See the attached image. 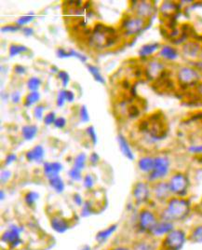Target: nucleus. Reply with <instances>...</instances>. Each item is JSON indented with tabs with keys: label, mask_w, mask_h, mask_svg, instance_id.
<instances>
[{
	"label": "nucleus",
	"mask_w": 202,
	"mask_h": 250,
	"mask_svg": "<svg viewBox=\"0 0 202 250\" xmlns=\"http://www.w3.org/2000/svg\"><path fill=\"white\" fill-rule=\"evenodd\" d=\"M168 184L172 195L176 197H185L190 186V181L185 174L178 172L170 177Z\"/></svg>",
	"instance_id": "7ed1b4c3"
},
{
	"label": "nucleus",
	"mask_w": 202,
	"mask_h": 250,
	"mask_svg": "<svg viewBox=\"0 0 202 250\" xmlns=\"http://www.w3.org/2000/svg\"><path fill=\"white\" fill-rule=\"evenodd\" d=\"M174 229V223L171 221L168 220H164V219H160L158 222V224L156 225L155 229L152 231V235H154L155 237H160V236H166L168 233H170V231Z\"/></svg>",
	"instance_id": "4468645a"
},
{
	"label": "nucleus",
	"mask_w": 202,
	"mask_h": 250,
	"mask_svg": "<svg viewBox=\"0 0 202 250\" xmlns=\"http://www.w3.org/2000/svg\"><path fill=\"white\" fill-rule=\"evenodd\" d=\"M129 116L130 118H134L139 115L138 107L136 105H130L128 109Z\"/></svg>",
	"instance_id": "3c124183"
},
{
	"label": "nucleus",
	"mask_w": 202,
	"mask_h": 250,
	"mask_svg": "<svg viewBox=\"0 0 202 250\" xmlns=\"http://www.w3.org/2000/svg\"><path fill=\"white\" fill-rule=\"evenodd\" d=\"M188 151L194 153V154H202V145H195L188 147Z\"/></svg>",
	"instance_id": "8fccbe9b"
},
{
	"label": "nucleus",
	"mask_w": 202,
	"mask_h": 250,
	"mask_svg": "<svg viewBox=\"0 0 202 250\" xmlns=\"http://www.w3.org/2000/svg\"><path fill=\"white\" fill-rule=\"evenodd\" d=\"M35 17H36V16H35V14H34V12H30L28 15H24V16L20 17V18L16 21V24L21 27L22 25H25V24L31 22V21L35 19Z\"/></svg>",
	"instance_id": "f704fd0d"
},
{
	"label": "nucleus",
	"mask_w": 202,
	"mask_h": 250,
	"mask_svg": "<svg viewBox=\"0 0 202 250\" xmlns=\"http://www.w3.org/2000/svg\"><path fill=\"white\" fill-rule=\"evenodd\" d=\"M42 84V81L37 77H32L27 81V88L30 92H37L39 87Z\"/></svg>",
	"instance_id": "2f4dec72"
},
{
	"label": "nucleus",
	"mask_w": 202,
	"mask_h": 250,
	"mask_svg": "<svg viewBox=\"0 0 202 250\" xmlns=\"http://www.w3.org/2000/svg\"><path fill=\"white\" fill-rule=\"evenodd\" d=\"M201 206H202V202H201Z\"/></svg>",
	"instance_id": "774afa93"
},
{
	"label": "nucleus",
	"mask_w": 202,
	"mask_h": 250,
	"mask_svg": "<svg viewBox=\"0 0 202 250\" xmlns=\"http://www.w3.org/2000/svg\"><path fill=\"white\" fill-rule=\"evenodd\" d=\"M159 56L163 60L167 61H175L179 58V52L176 48L170 45H163L161 46L159 51Z\"/></svg>",
	"instance_id": "dca6fc26"
},
{
	"label": "nucleus",
	"mask_w": 202,
	"mask_h": 250,
	"mask_svg": "<svg viewBox=\"0 0 202 250\" xmlns=\"http://www.w3.org/2000/svg\"><path fill=\"white\" fill-rule=\"evenodd\" d=\"M56 114H55V112L54 111H52V112H49L48 114L46 115L45 117H44V124L47 125V126H49V125H54V123H55V121H56Z\"/></svg>",
	"instance_id": "37998d69"
},
{
	"label": "nucleus",
	"mask_w": 202,
	"mask_h": 250,
	"mask_svg": "<svg viewBox=\"0 0 202 250\" xmlns=\"http://www.w3.org/2000/svg\"><path fill=\"white\" fill-rule=\"evenodd\" d=\"M28 51H29V49L27 47H25L24 45L11 44V46L9 48V55H10V57H15L16 55L25 53Z\"/></svg>",
	"instance_id": "c756f323"
},
{
	"label": "nucleus",
	"mask_w": 202,
	"mask_h": 250,
	"mask_svg": "<svg viewBox=\"0 0 202 250\" xmlns=\"http://www.w3.org/2000/svg\"><path fill=\"white\" fill-rule=\"evenodd\" d=\"M22 33H23V35H25V36H32V35H34V32H35V30L33 29L32 27H23L22 29Z\"/></svg>",
	"instance_id": "052dcab7"
},
{
	"label": "nucleus",
	"mask_w": 202,
	"mask_h": 250,
	"mask_svg": "<svg viewBox=\"0 0 202 250\" xmlns=\"http://www.w3.org/2000/svg\"><path fill=\"white\" fill-rule=\"evenodd\" d=\"M86 161H87V156H86L85 153H79L78 155H76V157L74 158V168L82 170L85 167Z\"/></svg>",
	"instance_id": "473e14b6"
},
{
	"label": "nucleus",
	"mask_w": 202,
	"mask_h": 250,
	"mask_svg": "<svg viewBox=\"0 0 202 250\" xmlns=\"http://www.w3.org/2000/svg\"><path fill=\"white\" fill-rule=\"evenodd\" d=\"M74 92H72V91H70V90H66V101H67L68 103H72V102H74Z\"/></svg>",
	"instance_id": "13d9d810"
},
{
	"label": "nucleus",
	"mask_w": 202,
	"mask_h": 250,
	"mask_svg": "<svg viewBox=\"0 0 202 250\" xmlns=\"http://www.w3.org/2000/svg\"><path fill=\"white\" fill-rule=\"evenodd\" d=\"M152 193L154 194L156 200L161 203H167L171 198V191L168 182L159 181L154 183L152 186Z\"/></svg>",
	"instance_id": "9b49d317"
},
{
	"label": "nucleus",
	"mask_w": 202,
	"mask_h": 250,
	"mask_svg": "<svg viewBox=\"0 0 202 250\" xmlns=\"http://www.w3.org/2000/svg\"><path fill=\"white\" fill-rule=\"evenodd\" d=\"M133 11L137 17L144 20L150 19L155 13V6L151 1H134Z\"/></svg>",
	"instance_id": "9d476101"
},
{
	"label": "nucleus",
	"mask_w": 202,
	"mask_h": 250,
	"mask_svg": "<svg viewBox=\"0 0 202 250\" xmlns=\"http://www.w3.org/2000/svg\"><path fill=\"white\" fill-rule=\"evenodd\" d=\"M151 193L152 188L147 182H137L132 189V196L137 205H143L148 202Z\"/></svg>",
	"instance_id": "1a4fd4ad"
},
{
	"label": "nucleus",
	"mask_w": 202,
	"mask_h": 250,
	"mask_svg": "<svg viewBox=\"0 0 202 250\" xmlns=\"http://www.w3.org/2000/svg\"><path fill=\"white\" fill-rule=\"evenodd\" d=\"M177 82L183 88L197 87L202 81L200 72L190 66H182L177 71Z\"/></svg>",
	"instance_id": "20e7f679"
},
{
	"label": "nucleus",
	"mask_w": 202,
	"mask_h": 250,
	"mask_svg": "<svg viewBox=\"0 0 202 250\" xmlns=\"http://www.w3.org/2000/svg\"><path fill=\"white\" fill-rule=\"evenodd\" d=\"M129 250L127 248H123V247H121V248H116V249H114V250Z\"/></svg>",
	"instance_id": "0e129e2a"
},
{
	"label": "nucleus",
	"mask_w": 202,
	"mask_h": 250,
	"mask_svg": "<svg viewBox=\"0 0 202 250\" xmlns=\"http://www.w3.org/2000/svg\"><path fill=\"white\" fill-rule=\"evenodd\" d=\"M117 228V225H112V226H110V227L107 228V229L99 231L98 234L96 235V240H97L99 243H104V242L107 241L109 237H111V235L115 232V230H116Z\"/></svg>",
	"instance_id": "bb28decb"
},
{
	"label": "nucleus",
	"mask_w": 202,
	"mask_h": 250,
	"mask_svg": "<svg viewBox=\"0 0 202 250\" xmlns=\"http://www.w3.org/2000/svg\"><path fill=\"white\" fill-rule=\"evenodd\" d=\"M13 70H14L15 73L18 74V75H24V74L26 73V68L23 65H21V64H16L14 66Z\"/></svg>",
	"instance_id": "5fc2aeb1"
},
{
	"label": "nucleus",
	"mask_w": 202,
	"mask_h": 250,
	"mask_svg": "<svg viewBox=\"0 0 202 250\" xmlns=\"http://www.w3.org/2000/svg\"><path fill=\"white\" fill-rule=\"evenodd\" d=\"M11 171H9V170H4V171H2V173H1V183L2 184H5V183H7L8 181H9V179L11 178Z\"/></svg>",
	"instance_id": "09e8293b"
},
{
	"label": "nucleus",
	"mask_w": 202,
	"mask_h": 250,
	"mask_svg": "<svg viewBox=\"0 0 202 250\" xmlns=\"http://www.w3.org/2000/svg\"><path fill=\"white\" fill-rule=\"evenodd\" d=\"M147 20H144L136 15L126 16L120 24V29L125 37H132L140 34L145 29Z\"/></svg>",
	"instance_id": "423d86ee"
},
{
	"label": "nucleus",
	"mask_w": 202,
	"mask_h": 250,
	"mask_svg": "<svg viewBox=\"0 0 202 250\" xmlns=\"http://www.w3.org/2000/svg\"><path fill=\"white\" fill-rule=\"evenodd\" d=\"M40 100V94L38 92H30L23 99V105L30 107L34 104H37Z\"/></svg>",
	"instance_id": "cd10ccee"
},
{
	"label": "nucleus",
	"mask_w": 202,
	"mask_h": 250,
	"mask_svg": "<svg viewBox=\"0 0 202 250\" xmlns=\"http://www.w3.org/2000/svg\"><path fill=\"white\" fill-rule=\"evenodd\" d=\"M66 120L64 119V117H58L54 123V126L58 129H63L66 126Z\"/></svg>",
	"instance_id": "de8ad7c7"
},
{
	"label": "nucleus",
	"mask_w": 202,
	"mask_h": 250,
	"mask_svg": "<svg viewBox=\"0 0 202 250\" xmlns=\"http://www.w3.org/2000/svg\"><path fill=\"white\" fill-rule=\"evenodd\" d=\"M49 183H50V186L53 188L57 193H62L64 191L65 186H64L63 179L59 175L49 178Z\"/></svg>",
	"instance_id": "393cba45"
},
{
	"label": "nucleus",
	"mask_w": 202,
	"mask_h": 250,
	"mask_svg": "<svg viewBox=\"0 0 202 250\" xmlns=\"http://www.w3.org/2000/svg\"><path fill=\"white\" fill-rule=\"evenodd\" d=\"M44 174L48 178L58 176L60 174V172L63 170V166L58 163V162H54V163H44Z\"/></svg>",
	"instance_id": "412c9836"
},
{
	"label": "nucleus",
	"mask_w": 202,
	"mask_h": 250,
	"mask_svg": "<svg viewBox=\"0 0 202 250\" xmlns=\"http://www.w3.org/2000/svg\"><path fill=\"white\" fill-rule=\"evenodd\" d=\"M140 171L146 174H150L154 167V158L150 156H144L140 158L138 162Z\"/></svg>",
	"instance_id": "4be33fe9"
},
{
	"label": "nucleus",
	"mask_w": 202,
	"mask_h": 250,
	"mask_svg": "<svg viewBox=\"0 0 202 250\" xmlns=\"http://www.w3.org/2000/svg\"><path fill=\"white\" fill-rule=\"evenodd\" d=\"M117 139L118 145H119V148H120L122 154L126 157L128 160H129V161H134L135 157H134V154H133V152H132V150H131V148L129 146V144L126 137L122 136L121 134H119L117 136Z\"/></svg>",
	"instance_id": "f3484780"
},
{
	"label": "nucleus",
	"mask_w": 202,
	"mask_h": 250,
	"mask_svg": "<svg viewBox=\"0 0 202 250\" xmlns=\"http://www.w3.org/2000/svg\"><path fill=\"white\" fill-rule=\"evenodd\" d=\"M86 132L88 134V136L90 137L91 141L92 142V145L95 146L97 144V135H96L95 129L93 126H89L87 129H86Z\"/></svg>",
	"instance_id": "4c0bfd02"
},
{
	"label": "nucleus",
	"mask_w": 202,
	"mask_h": 250,
	"mask_svg": "<svg viewBox=\"0 0 202 250\" xmlns=\"http://www.w3.org/2000/svg\"><path fill=\"white\" fill-rule=\"evenodd\" d=\"M87 68H88V70L90 71V73L92 74V76L93 77V79L95 80V82L99 83L104 84V85L107 84V82H106L105 78L103 77V75L101 74L99 68H98L96 65L88 63V64H87Z\"/></svg>",
	"instance_id": "a878e982"
},
{
	"label": "nucleus",
	"mask_w": 202,
	"mask_h": 250,
	"mask_svg": "<svg viewBox=\"0 0 202 250\" xmlns=\"http://www.w3.org/2000/svg\"><path fill=\"white\" fill-rule=\"evenodd\" d=\"M170 159L167 156H157L154 158V167L148 175V181L156 183L162 181L170 173Z\"/></svg>",
	"instance_id": "39448f33"
},
{
	"label": "nucleus",
	"mask_w": 202,
	"mask_h": 250,
	"mask_svg": "<svg viewBox=\"0 0 202 250\" xmlns=\"http://www.w3.org/2000/svg\"><path fill=\"white\" fill-rule=\"evenodd\" d=\"M21 29V26L17 25V24H8V25H4L1 27V32L2 33H7V32H13L19 31Z\"/></svg>",
	"instance_id": "c03bdc74"
},
{
	"label": "nucleus",
	"mask_w": 202,
	"mask_h": 250,
	"mask_svg": "<svg viewBox=\"0 0 202 250\" xmlns=\"http://www.w3.org/2000/svg\"><path fill=\"white\" fill-rule=\"evenodd\" d=\"M160 48H161V46L159 42L145 44L139 50V56L141 58H147L149 56L153 55L155 52H159Z\"/></svg>",
	"instance_id": "6ab92c4d"
},
{
	"label": "nucleus",
	"mask_w": 202,
	"mask_h": 250,
	"mask_svg": "<svg viewBox=\"0 0 202 250\" xmlns=\"http://www.w3.org/2000/svg\"><path fill=\"white\" fill-rule=\"evenodd\" d=\"M99 161H100L99 155L96 152L92 153V155L90 156V163L92 164V166H96L99 163Z\"/></svg>",
	"instance_id": "4d7b16f0"
},
{
	"label": "nucleus",
	"mask_w": 202,
	"mask_h": 250,
	"mask_svg": "<svg viewBox=\"0 0 202 250\" xmlns=\"http://www.w3.org/2000/svg\"><path fill=\"white\" fill-rule=\"evenodd\" d=\"M117 42L118 35L116 29L101 22L96 23L90 36V43L98 50L111 48L115 46Z\"/></svg>",
	"instance_id": "f03ea898"
},
{
	"label": "nucleus",
	"mask_w": 202,
	"mask_h": 250,
	"mask_svg": "<svg viewBox=\"0 0 202 250\" xmlns=\"http://www.w3.org/2000/svg\"><path fill=\"white\" fill-rule=\"evenodd\" d=\"M68 54H69V57H74V58H77L78 60H80L82 62H85L88 60V57L80 53V52H76L74 50H69L68 51Z\"/></svg>",
	"instance_id": "79ce46f5"
},
{
	"label": "nucleus",
	"mask_w": 202,
	"mask_h": 250,
	"mask_svg": "<svg viewBox=\"0 0 202 250\" xmlns=\"http://www.w3.org/2000/svg\"><path fill=\"white\" fill-rule=\"evenodd\" d=\"M189 241L194 244H202V224L192 229L189 234Z\"/></svg>",
	"instance_id": "c85d7f7f"
},
{
	"label": "nucleus",
	"mask_w": 202,
	"mask_h": 250,
	"mask_svg": "<svg viewBox=\"0 0 202 250\" xmlns=\"http://www.w3.org/2000/svg\"><path fill=\"white\" fill-rule=\"evenodd\" d=\"M38 198H39V194L37 192H36V191H29V192H27L25 194L24 201H25L27 206L33 207L36 204V202L38 200Z\"/></svg>",
	"instance_id": "72a5a7b5"
},
{
	"label": "nucleus",
	"mask_w": 202,
	"mask_h": 250,
	"mask_svg": "<svg viewBox=\"0 0 202 250\" xmlns=\"http://www.w3.org/2000/svg\"><path fill=\"white\" fill-rule=\"evenodd\" d=\"M11 101L14 104H18L21 101V93L19 91H15V92H13L11 94Z\"/></svg>",
	"instance_id": "603ef678"
},
{
	"label": "nucleus",
	"mask_w": 202,
	"mask_h": 250,
	"mask_svg": "<svg viewBox=\"0 0 202 250\" xmlns=\"http://www.w3.org/2000/svg\"><path fill=\"white\" fill-rule=\"evenodd\" d=\"M91 250V248H90L89 246H85V247L82 248V250Z\"/></svg>",
	"instance_id": "69168bd1"
},
{
	"label": "nucleus",
	"mask_w": 202,
	"mask_h": 250,
	"mask_svg": "<svg viewBox=\"0 0 202 250\" xmlns=\"http://www.w3.org/2000/svg\"><path fill=\"white\" fill-rule=\"evenodd\" d=\"M45 154V150L43 148L42 146L37 145V146H34L32 149H30L29 151L26 152V160L28 162H36V163H41Z\"/></svg>",
	"instance_id": "aec40b11"
},
{
	"label": "nucleus",
	"mask_w": 202,
	"mask_h": 250,
	"mask_svg": "<svg viewBox=\"0 0 202 250\" xmlns=\"http://www.w3.org/2000/svg\"><path fill=\"white\" fill-rule=\"evenodd\" d=\"M65 101H66V90L63 89L58 94L56 104H57L59 107H62L64 105V103H65Z\"/></svg>",
	"instance_id": "58836bf2"
},
{
	"label": "nucleus",
	"mask_w": 202,
	"mask_h": 250,
	"mask_svg": "<svg viewBox=\"0 0 202 250\" xmlns=\"http://www.w3.org/2000/svg\"><path fill=\"white\" fill-rule=\"evenodd\" d=\"M183 53L188 58H197L201 56L202 46L199 42H187L183 45Z\"/></svg>",
	"instance_id": "2eb2a0df"
},
{
	"label": "nucleus",
	"mask_w": 202,
	"mask_h": 250,
	"mask_svg": "<svg viewBox=\"0 0 202 250\" xmlns=\"http://www.w3.org/2000/svg\"><path fill=\"white\" fill-rule=\"evenodd\" d=\"M38 127L37 125H24L21 128V136L25 140H32L37 135Z\"/></svg>",
	"instance_id": "b1692460"
},
{
	"label": "nucleus",
	"mask_w": 202,
	"mask_h": 250,
	"mask_svg": "<svg viewBox=\"0 0 202 250\" xmlns=\"http://www.w3.org/2000/svg\"><path fill=\"white\" fill-rule=\"evenodd\" d=\"M196 91H197L198 94L202 96V82L198 84V86L196 87Z\"/></svg>",
	"instance_id": "680f3d73"
},
{
	"label": "nucleus",
	"mask_w": 202,
	"mask_h": 250,
	"mask_svg": "<svg viewBox=\"0 0 202 250\" xmlns=\"http://www.w3.org/2000/svg\"><path fill=\"white\" fill-rule=\"evenodd\" d=\"M167 206L162 211L160 219L171 222H181L187 219L191 212V204L184 197H171L166 203Z\"/></svg>",
	"instance_id": "f257e3e1"
},
{
	"label": "nucleus",
	"mask_w": 202,
	"mask_h": 250,
	"mask_svg": "<svg viewBox=\"0 0 202 250\" xmlns=\"http://www.w3.org/2000/svg\"><path fill=\"white\" fill-rule=\"evenodd\" d=\"M159 221L160 220L157 218L154 212H152L149 209H143L139 214V229L143 232L151 234Z\"/></svg>",
	"instance_id": "6e6552de"
},
{
	"label": "nucleus",
	"mask_w": 202,
	"mask_h": 250,
	"mask_svg": "<svg viewBox=\"0 0 202 250\" xmlns=\"http://www.w3.org/2000/svg\"><path fill=\"white\" fill-rule=\"evenodd\" d=\"M45 110V105L42 104H37L36 105V107L34 108V116L37 120H41L43 117V113Z\"/></svg>",
	"instance_id": "a19ab883"
},
{
	"label": "nucleus",
	"mask_w": 202,
	"mask_h": 250,
	"mask_svg": "<svg viewBox=\"0 0 202 250\" xmlns=\"http://www.w3.org/2000/svg\"><path fill=\"white\" fill-rule=\"evenodd\" d=\"M201 57L202 58V52H201Z\"/></svg>",
	"instance_id": "338daca9"
},
{
	"label": "nucleus",
	"mask_w": 202,
	"mask_h": 250,
	"mask_svg": "<svg viewBox=\"0 0 202 250\" xmlns=\"http://www.w3.org/2000/svg\"><path fill=\"white\" fill-rule=\"evenodd\" d=\"M21 232V229L20 227L16 225H11V227L2 235V242L10 245L11 248L15 249L21 245V240L20 237Z\"/></svg>",
	"instance_id": "f8f14e48"
},
{
	"label": "nucleus",
	"mask_w": 202,
	"mask_h": 250,
	"mask_svg": "<svg viewBox=\"0 0 202 250\" xmlns=\"http://www.w3.org/2000/svg\"><path fill=\"white\" fill-rule=\"evenodd\" d=\"M179 6L171 1H165L161 4L160 11L161 15L165 18H171L178 11Z\"/></svg>",
	"instance_id": "a211bd4d"
},
{
	"label": "nucleus",
	"mask_w": 202,
	"mask_h": 250,
	"mask_svg": "<svg viewBox=\"0 0 202 250\" xmlns=\"http://www.w3.org/2000/svg\"><path fill=\"white\" fill-rule=\"evenodd\" d=\"M0 197H1L2 201L6 198V195H5V193H4V190H1V191H0Z\"/></svg>",
	"instance_id": "e2e57ef3"
},
{
	"label": "nucleus",
	"mask_w": 202,
	"mask_h": 250,
	"mask_svg": "<svg viewBox=\"0 0 202 250\" xmlns=\"http://www.w3.org/2000/svg\"><path fill=\"white\" fill-rule=\"evenodd\" d=\"M16 160H17V156H16V154H14V153H11V154H9L8 156L6 157L5 164H6L7 166H10L11 164H12V163L16 162Z\"/></svg>",
	"instance_id": "6e6d98bb"
},
{
	"label": "nucleus",
	"mask_w": 202,
	"mask_h": 250,
	"mask_svg": "<svg viewBox=\"0 0 202 250\" xmlns=\"http://www.w3.org/2000/svg\"><path fill=\"white\" fill-rule=\"evenodd\" d=\"M51 225L53 229L59 233H64L69 229V224L67 221L60 217H54L51 220Z\"/></svg>",
	"instance_id": "5701e85b"
},
{
	"label": "nucleus",
	"mask_w": 202,
	"mask_h": 250,
	"mask_svg": "<svg viewBox=\"0 0 202 250\" xmlns=\"http://www.w3.org/2000/svg\"><path fill=\"white\" fill-rule=\"evenodd\" d=\"M92 213V206L91 205L90 202H86L85 204H84V207L82 208V213H81L82 216L83 217H88Z\"/></svg>",
	"instance_id": "49530a36"
},
{
	"label": "nucleus",
	"mask_w": 202,
	"mask_h": 250,
	"mask_svg": "<svg viewBox=\"0 0 202 250\" xmlns=\"http://www.w3.org/2000/svg\"><path fill=\"white\" fill-rule=\"evenodd\" d=\"M68 176L70 178H72L74 181H80L82 179V175H81V170L76 169V168H71L68 172Z\"/></svg>",
	"instance_id": "e433bc0d"
},
{
	"label": "nucleus",
	"mask_w": 202,
	"mask_h": 250,
	"mask_svg": "<svg viewBox=\"0 0 202 250\" xmlns=\"http://www.w3.org/2000/svg\"><path fill=\"white\" fill-rule=\"evenodd\" d=\"M73 199H74V204H75L76 206H78V207H81V206H82V203H83V201H82L81 196H80L78 193H75V194H74Z\"/></svg>",
	"instance_id": "bf43d9fd"
},
{
	"label": "nucleus",
	"mask_w": 202,
	"mask_h": 250,
	"mask_svg": "<svg viewBox=\"0 0 202 250\" xmlns=\"http://www.w3.org/2000/svg\"><path fill=\"white\" fill-rule=\"evenodd\" d=\"M79 116H80V120H81L82 123H89L90 122V115H89L85 104L81 105L80 110H79Z\"/></svg>",
	"instance_id": "ea45409f"
},
{
	"label": "nucleus",
	"mask_w": 202,
	"mask_h": 250,
	"mask_svg": "<svg viewBox=\"0 0 202 250\" xmlns=\"http://www.w3.org/2000/svg\"><path fill=\"white\" fill-rule=\"evenodd\" d=\"M187 236L184 230L174 229L164 236L162 241V249L164 250H182L185 245Z\"/></svg>",
	"instance_id": "0eeeda50"
},
{
	"label": "nucleus",
	"mask_w": 202,
	"mask_h": 250,
	"mask_svg": "<svg viewBox=\"0 0 202 250\" xmlns=\"http://www.w3.org/2000/svg\"><path fill=\"white\" fill-rule=\"evenodd\" d=\"M57 78L61 81V83H62V85H63L64 88L67 87V85L69 84V82H70V76H69V74L67 73L66 71L61 70V71H59L58 74H57Z\"/></svg>",
	"instance_id": "c9c22d12"
},
{
	"label": "nucleus",
	"mask_w": 202,
	"mask_h": 250,
	"mask_svg": "<svg viewBox=\"0 0 202 250\" xmlns=\"http://www.w3.org/2000/svg\"><path fill=\"white\" fill-rule=\"evenodd\" d=\"M94 186V179L93 177H92L91 175H87L84 177V187L88 189H91L92 188V187Z\"/></svg>",
	"instance_id": "a18cd8bd"
},
{
	"label": "nucleus",
	"mask_w": 202,
	"mask_h": 250,
	"mask_svg": "<svg viewBox=\"0 0 202 250\" xmlns=\"http://www.w3.org/2000/svg\"><path fill=\"white\" fill-rule=\"evenodd\" d=\"M133 250H157V245L154 242L144 240L136 243Z\"/></svg>",
	"instance_id": "7c9ffc66"
},
{
	"label": "nucleus",
	"mask_w": 202,
	"mask_h": 250,
	"mask_svg": "<svg viewBox=\"0 0 202 250\" xmlns=\"http://www.w3.org/2000/svg\"><path fill=\"white\" fill-rule=\"evenodd\" d=\"M164 63L160 62V60L152 59L147 62L146 74L147 77L150 80H158L160 79V76L164 73Z\"/></svg>",
	"instance_id": "ddd939ff"
},
{
	"label": "nucleus",
	"mask_w": 202,
	"mask_h": 250,
	"mask_svg": "<svg viewBox=\"0 0 202 250\" xmlns=\"http://www.w3.org/2000/svg\"><path fill=\"white\" fill-rule=\"evenodd\" d=\"M56 54H57V56H58L59 58H61V59H63V58H69L68 52L65 51L63 48H58V49H57V52H56Z\"/></svg>",
	"instance_id": "864d4df0"
}]
</instances>
